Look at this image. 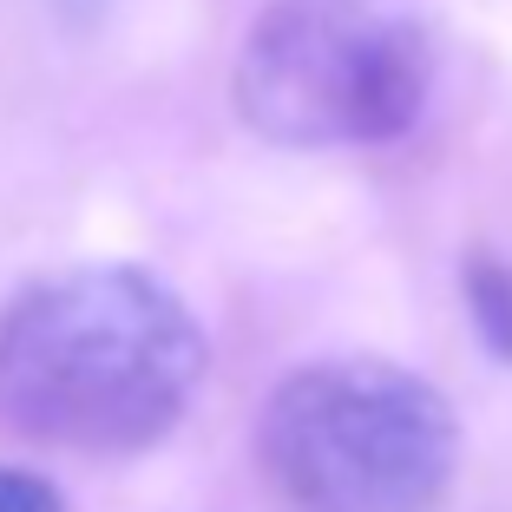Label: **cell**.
<instances>
[{"instance_id":"cell-1","label":"cell","mask_w":512,"mask_h":512,"mask_svg":"<svg viewBox=\"0 0 512 512\" xmlns=\"http://www.w3.org/2000/svg\"><path fill=\"white\" fill-rule=\"evenodd\" d=\"M204 368V322L132 263L53 270L0 302V421L46 447H151L184 421Z\"/></svg>"},{"instance_id":"cell-2","label":"cell","mask_w":512,"mask_h":512,"mask_svg":"<svg viewBox=\"0 0 512 512\" xmlns=\"http://www.w3.org/2000/svg\"><path fill=\"white\" fill-rule=\"evenodd\" d=\"M256 460L296 512H440L460 480V414L414 368L335 355L270 388Z\"/></svg>"},{"instance_id":"cell-3","label":"cell","mask_w":512,"mask_h":512,"mask_svg":"<svg viewBox=\"0 0 512 512\" xmlns=\"http://www.w3.org/2000/svg\"><path fill=\"white\" fill-rule=\"evenodd\" d=\"M434 92V46L368 0H276L243 33L230 99L243 125L289 151L394 145Z\"/></svg>"},{"instance_id":"cell-4","label":"cell","mask_w":512,"mask_h":512,"mask_svg":"<svg viewBox=\"0 0 512 512\" xmlns=\"http://www.w3.org/2000/svg\"><path fill=\"white\" fill-rule=\"evenodd\" d=\"M460 289H467V309H473L480 342L493 348L499 362H512V256L467 250V263H460Z\"/></svg>"},{"instance_id":"cell-5","label":"cell","mask_w":512,"mask_h":512,"mask_svg":"<svg viewBox=\"0 0 512 512\" xmlns=\"http://www.w3.org/2000/svg\"><path fill=\"white\" fill-rule=\"evenodd\" d=\"M0 512H66V499H60V486L46 480V473L0 460Z\"/></svg>"}]
</instances>
